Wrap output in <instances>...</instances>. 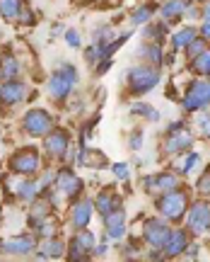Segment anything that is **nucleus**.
Here are the masks:
<instances>
[{"label":"nucleus","instance_id":"obj_36","mask_svg":"<svg viewBox=\"0 0 210 262\" xmlns=\"http://www.w3.org/2000/svg\"><path fill=\"white\" fill-rule=\"evenodd\" d=\"M198 124H201V134L205 136V139H210V114H205Z\"/></svg>","mask_w":210,"mask_h":262},{"label":"nucleus","instance_id":"obj_9","mask_svg":"<svg viewBox=\"0 0 210 262\" xmlns=\"http://www.w3.org/2000/svg\"><path fill=\"white\" fill-rule=\"evenodd\" d=\"M189 228L193 233H203L210 228V206L208 204H193L189 211Z\"/></svg>","mask_w":210,"mask_h":262},{"label":"nucleus","instance_id":"obj_3","mask_svg":"<svg viewBox=\"0 0 210 262\" xmlns=\"http://www.w3.org/2000/svg\"><path fill=\"white\" fill-rule=\"evenodd\" d=\"M157 206H160V211H162L167 219L176 221V219H181L183 211H186V194H183V192H174V189H169V192L157 202Z\"/></svg>","mask_w":210,"mask_h":262},{"label":"nucleus","instance_id":"obj_25","mask_svg":"<svg viewBox=\"0 0 210 262\" xmlns=\"http://www.w3.org/2000/svg\"><path fill=\"white\" fill-rule=\"evenodd\" d=\"M193 71L201 75H210V49L201 51L198 56L193 58Z\"/></svg>","mask_w":210,"mask_h":262},{"label":"nucleus","instance_id":"obj_30","mask_svg":"<svg viewBox=\"0 0 210 262\" xmlns=\"http://www.w3.org/2000/svg\"><path fill=\"white\" fill-rule=\"evenodd\" d=\"M130 112L133 114H147V117H150V119H160V114L157 112H152V110H150V107H145V104H133V107H130Z\"/></svg>","mask_w":210,"mask_h":262},{"label":"nucleus","instance_id":"obj_33","mask_svg":"<svg viewBox=\"0 0 210 262\" xmlns=\"http://www.w3.org/2000/svg\"><path fill=\"white\" fill-rule=\"evenodd\" d=\"M198 192H201V194H210V170L198 180Z\"/></svg>","mask_w":210,"mask_h":262},{"label":"nucleus","instance_id":"obj_29","mask_svg":"<svg viewBox=\"0 0 210 262\" xmlns=\"http://www.w3.org/2000/svg\"><path fill=\"white\" fill-rule=\"evenodd\" d=\"M186 163H183L181 165V172H191L193 168H196V165H198V160H201V156H198V153H189V156H186Z\"/></svg>","mask_w":210,"mask_h":262},{"label":"nucleus","instance_id":"obj_10","mask_svg":"<svg viewBox=\"0 0 210 262\" xmlns=\"http://www.w3.org/2000/svg\"><path fill=\"white\" fill-rule=\"evenodd\" d=\"M56 187L61 189V192H65L70 199H75V196H77V192L83 189V182L75 178L70 170H61V172L56 175Z\"/></svg>","mask_w":210,"mask_h":262},{"label":"nucleus","instance_id":"obj_21","mask_svg":"<svg viewBox=\"0 0 210 262\" xmlns=\"http://www.w3.org/2000/svg\"><path fill=\"white\" fill-rule=\"evenodd\" d=\"M183 10H186V0H169L162 5V15L167 19H176L183 15Z\"/></svg>","mask_w":210,"mask_h":262},{"label":"nucleus","instance_id":"obj_19","mask_svg":"<svg viewBox=\"0 0 210 262\" xmlns=\"http://www.w3.org/2000/svg\"><path fill=\"white\" fill-rule=\"evenodd\" d=\"M114 209H119V196L109 194V192H101V194L97 196V211L107 216L109 211H114Z\"/></svg>","mask_w":210,"mask_h":262},{"label":"nucleus","instance_id":"obj_31","mask_svg":"<svg viewBox=\"0 0 210 262\" xmlns=\"http://www.w3.org/2000/svg\"><path fill=\"white\" fill-rule=\"evenodd\" d=\"M143 54H147L152 63H160V61H162V51H160V47H155V44H152V47H145Z\"/></svg>","mask_w":210,"mask_h":262},{"label":"nucleus","instance_id":"obj_4","mask_svg":"<svg viewBox=\"0 0 210 262\" xmlns=\"http://www.w3.org/2000/svg\"><path fill=\"white\" fill-rule=\"evenodd\" d=\"M193 146V134L183 124H174L172 129H169V139H167L165 143V150L167 153H181V150L186 148H191Z\"/></svg>","mask_w":210,"mask_h":262},{"label":"nucleus","instance_id":"obj_32","mask_svg":"<svg viewBox=\"0 0 210 262\" xmlns=\"http://www.w3.org/2000/svg\"><path fill=\"white\" fill-rule=\"evenodd\" d=\"M65 41H68V47L77 49L80 47V34H77L75 29H68V32H65Z\"/></svg>","mask_w":210,"mask_h":262},{"label":"nucleus","instance_id":"obj_20","mask_svg":"<svg viewBox=\"0 0 210 262\" xmlns=\"http://www.w3.org/2000/svg\"><path fill=\"white\" fill-rule=\"evenodd\" d=\"M37 189H39L37 182H32V180H19L17 187H15V194H17L19 199H24V202H32L34 194H37Z\"/></svg>","mask_w":210,"mask_h":262},{"label":"nucleus","instance_id":"obj_2","mask_svg":"<svg viewBox=\"0 0 210 262\" xmlns=\"http://www.w3.org/2000/svg\"><path fill=\"white\" fill-rule=\"evenodd\" d=\"M128 83L133 88V93L143 95V93H147V90H152V88L160 83V73H157L152 66H138V68H130Z\"/></svg>","mask_w":210,"mask_h":262},{"label":"nucleus","instance_id":"obj_28","mask_svg":"<svg viewBox=\"0 0 210 262\" xmlns=\"http://www.w3.org/2000/svg\"><path fill=\"white\" fill-rule=\"evenodd\" d=\"M186 49H189V56L196 58L198 54H201V51H205V39H193V41Z\"/></svg>","mask_w":210,"mask_h":262},{"label":"nucleus","instance_id":"obj_22","mask_svg":"<svg viewBox=\"0 0 210 262\" xmlns=\"http://www.w3.org/2000/svg\"><path fill=\"white\" fill-rule=\"evenodd\" d=\"M19 73V63L15 61V56H10V54H5V56L0 58V75L3 78H15V75Z\"/></svg>","mask_w":210,"mask_h":262},{"label":"nucleus","instance_id":"obj_6","mask_svg":"<svg viewBox=\"0 0 210 262\" xmlns=\"http://www.w3.org/2000/svg\"><path fill=\"white\" fill-rule=\"evenodd\" d=\"M24 129L32 134V136H44L54 129V122L51 117L44 112V110H32V112L24 117Z\"/></svg>","mask_w":210,"mask_h":262},{"label":"nucleus","instance_id":"obj_24","mask_svg":"<svg viewBox=\"0 0 210 262\" xmlns=\"http://www.w3.org/2000/svg\"><path fill=\"white\" fill-rule=\"evenodd\" d=\"M22 5H24L22 0H0V15H3V17H8V19L17 17Z\"/></svg>","mask_w":210,"mask_h":262},{"label":"nucleus","instance_id":"obj_17","mask_svg":"<svg viewBox=\"0 0 210 262\" xmlns=\"http://www.w3.org/2000/svg\"><path fill=\"white\" fill-rule=\"evenodd\" d=\"M90 216H92V202L83 199V202H77L73 206V226L75 228H85V226L90 224Z\"/></svg>","mask_w":210,"mask_h":262},{"label":"nucleus","instance_id":"obj_15","mask_svg":"<svg viewBox=\"0 0 210 262\" xmlns=\"http://www.w3.org/2000/svg\"><path fill=\"white\" fill-rule=\"evenodd\" d=\"M94 245V235L92 233H80L73 241V248H70V260H85V253Z\"/></svg>","mask_w":210,"mask_h":262},{"label":"nucleus","instance_id":"obj_8","mask_svg":"<svg viewBox=\"0 0 210 262\" xmlns=\"http://www.w3.org/2000/svg\"><path fill=\"white\" fill-rule=\"evenodd\" d=\"M12 168L22 172V175H32V172H37L39 170V156L34 148H24L19 150L17 156L12 158Z\"/></svg>","mask_w":210,"mask_h":262},{"label":"nucleus","instance_id":"obj_35","mask_svg":"<svg viewBox=\"0 0 210 262\" xmlns=\"http://www.w3.org/2000/svg\"><path fill=\"white\" fill-rule=\"evenodd\" d=\"M19 22H22V25H32V22H34V15H32V12H29V10H24V5H22V8H19Z\"/></svg>","mask_w":210,"mask_h":262},{"label":"nucleus","instance_id":"obj_27","mask_svg":"<svg viewBox=\"0 0 210 262\" xmlns=\"http://www.w3.org/2000/svg\"><path fill=\"white\" fill-rule=\"evenodd\" d=\"M44 253H46L48 260H51V257H61V253H63V243H61V241H48Z\"/></svg>","mask_w":210,"mask_h":262},{"label":"nucleus","instance_id":"obj_37","mask_svg":"<svg viewBox=\"0 0 210 262\" xmlns=\"http://www.w3.org/2000/svg\"><path fill=\"white\" fill-rule=\"evenodd\" d=\"M143 136H140V134H133V136H130V148H140V146H143Z\"/></svg>","mask_w":210,"mask_h":262},{"label":"nucleus","instance_id":"obj_38","mask_svg":"<svg viewBox=\"0 0 210 262\" xmlns=\"http://www.w3.org/2000/svg\"><path fill=\"white\" fill-rule=\"evenodd\" d=\"M203 34H205V39H210V22H205V25H203Z\"/></svg>","mask_w":210,"mask_h":262},{"label":"nucleus","instance_id":"obj_34","mask_svg":"<svg viewBox=\"0 0 210 262\" xmlns=\"http://www.w3.org/2000/svg\"><path fill=\"white\" fill-rule=\"evenodd\" d=\"M111 170H114V175L121 180H128V165H123V163H116V165H111Z\"/></svg>","mask_w":210,"mask_h":262},{"label":"nucleus","instance_id":"obj_12","mask_svg":"<svg viewBox=\"0 0 210 262\" xmlns=\"http://www.w3.org/2000/svg\"><path fill=\"white\" fill-rule=\"evenodd\" d=\"M123 219H126V214H123L121 209H114V211L107 214V238H109V241H116V238L123 235V231H126Z\"/></svg>","mask_w":210,"mask_h":262},{"label":"nucleus","instance_id":"obj_18","mask_svg":"<svg viewBox=\"0 0 210 262\" xmlns=\"http://www.w3.org/2000/svg\"><path fill=\"white\" fill-rule=\"evenodd\" d=\"M179 185V180L174 178V175H160V178H147V189H176Z\"/></svg>","mask_w":210,"mask_h":262},{"label":"nucleus","instance_id":"obj_14","mask_svg":"<svg viewBox=\"0 0 210 262\" xmlns=\"http://www.w3.org/2000/svg\"><path fill=\"white\" fill-rule=\"evenodd\" d=\"M32 248H34V238L32 235H19V238H12L8 243H0L3 253H29Z\"/></svg>","mask_w":210,"mask_h":262},{"label":"nucleus","instance_id":"obj_11","mask_svg":"<svg viewBox=\"0 0 210 262\" xmlns=\"http://www.w3.org/2000/svg\"><path fill=\"white\" fill-rule=\"evenodd\" d=\"M46 150L51 158H63L65 150H68V134L65 131H54L48 139H46Z\"/></svg>","mask_w":210,"mask_h":262},{"label":"nucleus","instance_id":"obj_39","mask_svg":"<svg viewBox=\"0 0 210 262\" xmlns=\"http://www.w3.org/2000/svg\"><path fill=\"white\" fill-rule=\"evenodd\" d=\"M203 17H205V22H210V3L205 5V10H203Z\"/></svg>","mask_w":210,"mask_h":262},{"label":"nucleus","instance_id":"obj_26","mask_svg":"<svg viewBox=\"0 0 210 262\" xmlns=\"http://www.w3.org/2000/svg\"><path fill=\"white\" fill-rule=\"evenodd\" d=\"M152 5H150V3H147L145 8H140V10H136V12H133V22H136V25H143V22H147V19H150V15H152Z\"/></svg>","mask_w":210,"mask_h":262},{"label":"nucleus","instance_id":"obj_13","mask_svg":"<svg viewBox=\"0 0 210 262\" xmlns=\"http://www.w3.org/2000/svg\"><path fill=\"white\" fill-rule=\"evenodd\" d=\"M186 245H189L186 233H183V231H174V233H169V238H167L165 253L169 255V257H174V255H181L183 250H186Z\"/></svg>","mask_w":210,"mask_h":262},{"label":"nucleus","instance_id":"obj_16","mask_svg":"<svg viewBox=\"0 0 210 262\" xmlns=\"http://www.w3.org/2000/svg\"><path fill=\"white\" fill-rule=\"evenodd\" d=\"M22 95H24V85L17 83V80H10V83H5L3 88H0V100L8 102V104L19 102Z\"/></svg>","mask_w":210,"mask_h":262},{"label":"nucleus","instance_id":"obj_23","mask_svg":"<svg viewBox=\"0 0 210 262\" xmlns=\"http://www.w3.org/2000/svg\"><path fill=\"white\" fill-rule=\"evenodd\" d=\"M193 39H196V29H193V27H186V29L176 32V34L172 37V47L174 49H183V47H189Z\"/></svg>","mask_w":210,"mask_h":262},{"label":"nucleus","instance_id":"obj_1","mask_svg":"<svg viewBox=\"0 0 210 262\" xmlns=\"http://www.w3.org/2000/svg\"><path fill=\"white\" fill-rule=\"evenodd\" d=\"M75 80H77V71H75L73 66H61L54 75H51V80H48V93L54 100H65L68 93L73 90Z\"/></svg>","mask_w":210,"mask_h":262},{"label":"nucleus","instance_id":"obj_7","mask_svg":"<svg viewBox=\"0 0 210 262\" xmlns=\"http://www.w3.org/2000/svg\"><path fill=\"white\" fill-rule=\"evenodd\" d=\"M169 233H172L169 226L165 221H160V219H150L145 224V241L150 245H155V248H165Z\"/></svg>","mask_w":210,"mask_h":262},{"label":"nucleus","instance_id":"obj_5","mask_svg":"<svg viewBox=\"0 0 210 262\" xmlns=\"http://www.w3.org/2000/svg\"><path fill=\"white\" fill-rule=\"evenodd\" d=\"M210 104V83L208 80H203V83H196L186 93L183 97V110L186 112H196V110H201V107H208Z\"/></svg>","mask_w":210,"mask_h":262}]
</instances>
